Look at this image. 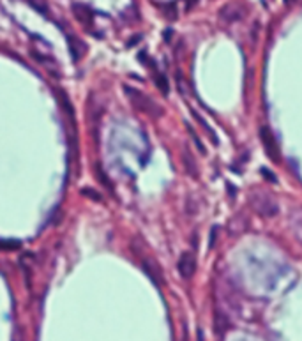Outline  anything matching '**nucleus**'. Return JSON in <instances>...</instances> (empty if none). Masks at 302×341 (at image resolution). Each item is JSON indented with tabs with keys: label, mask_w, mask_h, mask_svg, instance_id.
<instances>
[{
	"label": "nucleus",
	"mask_w": 302,
	"mask_h": 341,
	"mask_svg": "<svg viewBox=\"0 0 302 341\" xmlns=\"http://www.w3.org/2000/svg\"><path fill=\"white\" fill-rule=\"evenodd\" d=\"M244 14H246V7L239 2H232V4L224 5L223 9L219 11V18L226 23H233V21L244 18Z\"/></svg>",
	"instance_id": "obj_5"
},
{
	"label": "nucleus",
	"mask_w": 302,
	"mask_h": 341,
	"mask_svg": "<svg viewBox=\"0 0 302 341\" xmlns=\"http://www.w3.org/2000/svg\"><path fill=\"white\" fill-rule=\"evenodd\" d=\"M57 96H59V101H60V106L64 108L67 113H69L71 117L75 115V110H73V106H71V103H69V99H67V96H65L62 90H57Z\"/></svg>",
	"instance_id": "obj_11"
},
{
	"label": "nucleus",
	"mask_w": 302,
	"mask_h": 341,
	"mask_svg": "<svg viewBox=\"0 0 302 341\" xmlns=\"http://www.w3.org/2000/svg\"><path fill=\"white\" fill-rule=\"evenodd\" d=\"M152 80H154V83L158 85V88L161 90V92L166 96L168 94V82H166V76H164L163 73H159V71H154V74H152Z\"/></svg>",
	"instance_id": "obj_10"
},
{
	"label": "nucleus",
	"mask_w": 302,
	"mask_h": 341,
	"mask_svg": "<svg viewBox=\"0 0 302 341\" xmlns=\"http://www.w3.org/2000/svg\"><path fill=\"white\" fill-rule=\"evenodd\" d=\"M124 94L127 96L131 105L135 106L138 111L145 113V115L152 117V119H158V117L163 115V108L154 101L152 97L147 96V94L141 92V90H138V88L131 87V85H124Z\"/></svg>",
	"instance_id": "obj_1"
},
{
	"label": "nucleus",
	"mask_w": 302,
	"mask_h": 341,
	"mask_svg": "<svg viewBox=\"0 0 302 341\" xmlns=\"http://www.w3.org/2000/svg\"><path fill=\"white\" fill-rule=\"evenodd\" d=\"M25 2H28V5L34 7L38 13L48 14V7H46V2H44V0H25Z\"/></svg>",
	"instance_id": "obj_12"
},
{
	"label": "nucleus",
	"mask_w": 302,
	"mask_h": 341,
	"mask_svg": "<svg viewBox=\"0 0 302 341\" xmlns=\"http://www.w3.org/2000/svg\"><path fill=\"white\" fill-rule=\"evenodd\" d=\"M69 50H71V57L75 62H80L81 57L85 55V51H87V44H85L80 37L76 36H69Z\"/></svg>",
	"instance_id": "obj_7"
},
{
	"label": "nucleus",
	"mask_w": 302,
	"mask_h": 341,
	"mask_svg": "<svg viewBox=\"0 0 302 341\" xmlns=\"http://www.w3.org/2000/svg\"><path fill=\"white\" fill-rule=\"evenodd\" d=\"M81 194H85V196H88V198H92L94 202H101L102 196L99 193H96L92 188H85L83 191H81Z\"/></svg>",
	"instance_id": "obj_16"
},
{
	"label": "nucleus",
	"mask_w": 302,
	"mask_h": 341,
	"mask_svg": "<svg viewBox=\"0 0 302 341\" xmlns=\"http://www.w3.org/2000/svg\"><path fill=\"white\" fill-rule=\"evenodd\" d=\"M187 129H189V134H191V136H193V140H195V143H196V145H198V149H200V152H201V154L207 152V150H205V147H203V145H201V140L198 138V136H196L195 129H193V128H191L189 124H187Z\"/></svg>",
	"instance_id": "obj_17"
},
{
	"label": "nucleus",
	"mask_w": 302,
	"mask_h": 341,
	"mask_svg": "<svg viewBox=\"0 0 302 341\" xmlns=\"http://www.w3.org/2000/svg\"><path fill=\"white\" fill-rule=\"evenodd\" d=\"M21 248V242L18 239H4L2 240V249L4 251H9V249H20Z\"/></svg>",
	"instance_id": "obj_14"
},
{
	"label": "nucleus",
	"mask_w": 302,
	"mask_h": 341,
	"mask_svg": "<svg viewBox=\"0 0 302 341\" xmlns=\"http://www.w3.org/2000/svg\"><path fill=\"white\" fill-rule=\"evenodd\" d=\"M177 269H179V272H181V276L184 277V279H191V277L195 276V272H196L195 255L191 253V251L182 253L181 258H179V263H177Z\"/></svg>",
	"instance_id": "obj_4"
},
{
	"label": "nucleus",
	"mask_w": 302,
	"mask_h": 341,
	"mask_svg": "<svg viewBox=\"0 0 302 341\" xmlns=\"http://www.w3.org/2000/svg\"><path fill=\"white\" fill-rule=\"evenodd\" d=\"M195 119L198 120V122H200L201 126H203V129L207 131V134H209L210 138L214 140V143H216V145H218V136H216V133H214V131H212V128H210V126L207 124V122H205V120H203V117H201V115H198V113H195Z\"/></svg>",
	"instance_id": "obj_13"
},
{
	"label": "nucleus",
	"mask_w": 302,
	"mask_h": 341,
	"mask_svg": "<svg viewBox=\"0 0 302 341\" xmlns=\"http://www.w3.org/2000/svg\"><path fill=\"white\" fill-rule=\"evenodd\" d=\"M262 173H263L265 179H269L270 182H276V177L272 175V171H270V170H267V168H262Z\"/></svg>",
	"instance_id": "obj_18"
},
{
	"label": "nucleus",
	"mask_w": 302,
	"mask_h": 341,
	"mask_svg": "<svg viewBox=\"0 0 302 341\" xmlns=\"http://www.w3.org/2000/svg\"><path fill=\"white\" fill-rule=\"evenodd\" d=\"M260 140L265 149V154H267L272 161L278 163L279 161V145H278L276 136L272 134V131H270L269 128H262L260 129Z\"/></svg>",
	"instance_id": "obj_3"
},
{
	"label": "nucleus",
	"mask_w": 302,
	"mask_h": 341,
	"mask_svg": "<svg viewBox=\"0 0 302 341\" xmlns=\"http://www.w3.org/2000/svg\"><path fill=\"white\" fill-rule=\"evenodd\" d=\"M182 161H184V166H186V170L191 173V177H198V168H196L195 165V159H193V154H191V150L187 147H184V152H182Z\"/></svg>",
	"instance_id": "obj_9"
},
{
	"label": "nucleus",
	"mask_w": 302,
	"mask_h": 341,
	"mask_svg": "<svg viewBox=\"0 0 302 341\" xmlns=\"http://www.w3.org/2000/svg\"><path fill=\"white\" fill-rule=\"evenodd\" d=\"M96 177H98V180L101 182L102 186L106 189H110V191H113V186H112V182L108 180V177H106V173L102 171V168H98V173H96Z\"/></svg>",
	"instance_id": "obj_15"
},
{
	"label": "nucleus",
	"mask_w": 302,
	"mask_h": 341,
	"mask_svg": "<svg viewBox=\"0 0 302 341\" xmlns=\"http://www.w3.org/2000/svg\"><path fill=\"white\" fill-rule=\"evenodd\" d=\"M186 4H187V9H191L195 4H198V0H186Z\"/></svg>",
	"instance_id": "obj_19"
},
{
	"label": "nucleus",
	"mask_w": 302,
	"mask_h": 341,
	"mask_svg": "<svg viewBox=\"0 0 302 341\" xmlns=\"http://www.w3.org/2000/svg\"><path fill=\"white\" fill-rule=\"evenodd\" d=\"M253 202V207H255V211L260 214V216H265V217H272L278 214V203L274 202V200L270 198V196H267V194H255L251 198Z\"/></svg>",
	"instance_id": "obj_2"
},
{
	"label": "nucleus",
	"mask_w": 302,
	"mask_h": 341,
	"mask_svg": "<svg viewBox=\"0 0 302 341\" xmlns=\"http://www.w3.org/2000/svg\"><path fill=\"white\" fill-rule=\"evenodd\" d=\"M198 341H205V338H203V332H198Z\"/></svg>",
	"instance_id": "obj_20"
},
{
	"label": "nucleus",
	"mask_w": 302,
	"mask_h": 341,
	"mask_svg": "<svg viewBox=\"0 0 302 341\" xmlns=\"http://www.w3.org/2000/svg\"><path fill=\"white\" fill-rule=\"evenodd\" d=\"M141 265H143V271L147 272V276H149L156 285H161V283H163V279H161V272H159V267L156 265V263L145 258Z\"/></svg>",
	"instance_id": "obj_8"
},
{
	"label": "nucleus",
	"mask_w": 302,
	"mask_h": 341,
	"mask_svg": "<svg viewBox=\"0 0 302 341\" xmlns=\"http://www.w3.org/2000/svg\"><path fill=\"white\" fill-rule=\"evenodd\" d=\"M73 14H75V18L78 20L80 23L85 25V27H90L94 21V13L92 9L85 4H75L73 5Z\"/></svg>",
	"instance_id": "obj_6"
}]
</instances>
